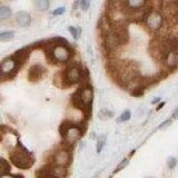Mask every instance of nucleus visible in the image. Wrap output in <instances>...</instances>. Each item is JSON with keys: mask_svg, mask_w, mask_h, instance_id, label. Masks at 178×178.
<instances>
[{"mask_svg": "<svg viewBox=\"0 0 178 178\" xmlns=\"http://www.w3.org/2000/svg\"><path fill=\"white\" fill-rule=\"evenodd\" d=\"M35 6L39 9V10H47L49 8V1L48 0H36L35 2Z\"/></svg>", "mask_w": 178, "mask_h": 178, "instance_id": "obj_18", "label": "nucleus"}, {"mask_svg": "<svg viewBox=\"0 0 178 178\" xmlns=\"http://www.w3.org/2000/svg\"><path fill=\"white\" fill-rule=\"evenodd\" d=\"M130 117H132V113H130V110H125L123 114L118 117L117 121H118V123H124V121H127V120L130 119Z\"/></svg>", "mask_w": 178, "mask_h": 178, "instance_id": "obj_19", "label": "nucleus"}, {"mask_svg": "<svg viewBox=\"0 0 178 178\" xmlns=\"http://www.w3.org/2000/svg\"><path fill=\"white\" fill-rule=\"evenodd\" d=\"M159 100H160V98H156L155 100H152V104H156V102H158Z\"/></svg>", "mask_w": 178, "mask_h": 178, "instance_id": "obj_31", "label": "nucleus"}, {"mask_svg": "<svg viewBox=\"0 0 178 178\" xmlns=\"http://www.w3.org/2000/svg\"><path fill=\"white\" fill-rule=\"evenodd\" d=\"M125 36H127L125 30H118V29H113L108 34H106L104 36L106 48L109 50H114L116 48H118L120 46V44L125 41Z\"/></svg>", "mask_w": 178, "mask_h": 178, "instance_id": "obj_3", "label": "nucleus"}, {"mask_svg": "<svg viewBox=\"0 0 178 178\" xmlns=\"http://www.w3.org/2000/svg\"><path fill=\"white\" fill-rule=\"evenodd\" d=\"M69 31L71 32V35H73V39H78L79 38V35H80V32H81V30L79 29V28H77V27H73V26H70L69 28Z\"/></svg>", "mask_w": 178, "mask_h": 178, "instance_id": "obj_21", "label": "nucleus"}, {"mask_svg": "<svg viewBox=\"0 0 178 178\" xmlns=\"http://www.w3.org/2000/svg\"><path fill=\"white\" fill-rule=\"evenodd\" d=\"M176 164H177V160H176L175 157H170L169 159H168V161H167V165H168V167H169L170 169L175 168Z\"/></svg>", "mask_w": 178, "mask_h": 178, "instance_id": "obj_24", "label": "nucleus"}, {"mask_svg": "<svg viewBox=\"0 0 178 178\" xmlns=\"http://www.w3.org/2000/svg\"><path fill=\"white\" fill-rule=\"evenodd\" d=\"M1 178H15V176L14 175H5V176H1Z\"/></svg>", "mask_w": 178, "mask_h": 178, "instance_id": "obj_29", "label": "nucleus"}, {"mask_svg": "<svg viewBox=\"0 0 178 178\" xmlns=\"http://www.w3.org/2000/svg\"><path fill=\"white\" fill-rule=\"evenodd\" d=\"M172 121V119H168V120H166V121H164V123L161 124L160 126H159V129H165V128H167L168 126H170Z\"/></svg>", "mask_w": 178, "mask_h": 178, "instance_id": "obj_27", "label": "nucleus"}, {"mask_svg": "<svg viewBox=\"0 0 178 178\" xmlns=\"http://www.w3.org/2000/svg\"><path fill=\"white\" fill-rule=\"evenodd\" d=\"M128 163H129V160H128V158H125V159H123V160L120 161L119 163V165L116 167V169L114 170V172L116 174V172H120L121 169H124L127 165H128Z\"/></svg>", "mask_w": 178, "mask_h": 178, "instance_id": "obj_22", "label": "nucleus"}, {"mask_svg": "<svg viewBox=\"0 0 178 178\" xmlns=\"http://www.w3.org/2000/svg\"><path fill=\"white\" fill-rule=\"evenodd\" d=\"M15 37V32L14 31H2L0 32V41H9V40H12Z\"/></svg>", "mask_w": 178, "mask_h": 178, "instance_id": "obj_17", "label": "nucleus"}, {"mask_svg": "<svg viewBox=\"0 0 178 178\" xmlns=\"http://www.w3.org/2000/svg\"><path fill=\"white\" fill-rule=\"evenodd\" d=\"M65 11H66L65 7H59V8H57V9H55V10H53V16H60V15H62Z\"/></svg>", "mask_w": 178, "mask_h": 178, "instance_id": "obj_25", "label": "nucleus"}, {"mask_svg": "<svg viewBox=\"0 0 178 178\" xmlns=\"http://www.w3.org/2000/svg\"><path fill=\"white\" fill-rule=\"evenodd\" d=\"M93 178H97V177H96V176H95V177H93Z\"/></svg>", "mask_w": 178, "mask_h": 178, "instance_id": "obj_32", "label": "nucleus"}, {"mask_svg": "<svg viewBox=\"0 0 178 178\" xmlns=\"http://www.w3.org/2000/svg\"><path fill=\"white\" fill-rule=\"evenodd\" d=\"M60 134H61L62 138H64V141L68 145H73L76 141H78V139L81 137L82 132L80 127L76 125H73V124H68L62 123L60 126Z\"/></svg>", "mask_w": 178, "mask_h": 178, "instance_id": "obj_2", "label": "nucleus"}, {"mask_svg": "<svg viewBox=\"0 0 178 178\" xmlns=\"http://www.w3.org/2000/svg\"><path fill=\"white\" fill-rule=\"evenodd\" d=\"M0 172H1V176L8 175L10 172V165L3 158H0Z\"/></svg>", "mask_w": 178, "mask_h": 178, "instance_id": "obj_15", "label": "nucleus"}, {"mask_svg": "<svg viewBox=\"0 0 178 178\" xmlns=\"http://www.w3.org/2000/svg\"><path fill=\"white\" fill-rule=\"evenodd\" d=\"M16 21H17L18 26L21 27V28H26L30 25L31 22V17L28 12L26 11H20L17 14V17H16Z\"/></svg>", "mask_w": 178, "mask_h": 178, "instance_id": "obj_13", "label": "nucleus"}, {"mask_svg": "<svg viewBox=\"0 0 178 178\" xmlns=\"http://www.w3.org/2000/svg\"><path fill=\"white\" fill-rule=\"evenodd\" d=\"M114 116V113L113 111H109V110H101L100 111V118L101 119H109L111 117Z\"/></svg>", "mask_w": 178, "mask_h": 178, "instance_id": "obj_23", "label": "nucleus"}, {"mask_svg": "<svg viewBox=\"0 0 178 178\" xmlns=\"http://www.w3.org/2000/svg\"><path fill=\"white\" fill-rule=\"evenodd\" d=\"M79 3H80V7H81L82 10H87L89 8V6H90V2L87 1V0H81Z\"/></svg>", "mask_w": 178, "mask_h": 178, "instance_id": "obj_26", "label": "nucleus"}, {"mask_svg": "<svg viewBox=\"0 0 178 178\" xmlns=\"http://www.w3.org/2000/svg\"><path fill=\"white\" fill-rule=\"evenodd\" d=\"M164 64L167 69L174 70L178 66V53L176 50H172L164 56Z\"/></svg>", "mask_w": 178, "mask_h": 178, "instance_id": "obj_10", "label": "nucleus"}, {"mask_svg": "<svg viewBox=\"0 0 178 178\" xmlns=\"http://www.w3.org/2000/svg\"><path fill=\"white\" fill-rule=\"evenodd\" d=\"M18 64L19 61L17 60L15 56L11 57H7L1 61L0 64V71H1V76H10L12 73H16V70L18 68Z\"/></svg>", "mask_w": 178, "mask_h": 178, "instance_id": "obj_6", "label": "nucleus"}, {"mask_svg": "<svg viewBox=\"0 0 178 178\" xmlns=\"http://www.w3.org/2000/svg\"><path fill=\"white\" fill-rule=\"evenodd\" d=\"M48 58L51 56L53 61L56 62H67L70 59V56H71V53H70L69 48L67 46H62V45H55L53 48V50L50 51Z\"/></svg>", "mask_w": 178, "mask_h": 178, "instance_id": "obj_4", "label": "nucleus"}, {"mask_svg": "<svg viewBox=\"0 0 178 178\" xmlns=\"http://www.w3.org/2000/svg\"><path fill=\"white\" fill-rule=\"evenodd\" d=\"M10 160L17 168H20V169H28L35 163L34 156L19 141L16 148L10 152Z\"/></svg>", "mask_w": 178, "mask_h": 178, "instance_id": "obj_1", "label": "nucleus"}, {"mask_svg": "<svg viewBox=\"0 0 178 178\" xmlns=\"http://www.w3.org/2000/svg\"><path fill=\"white\" fill-rule=\"evenodd\" d=\"M145 22L150 30H159L164 23V16L158 10H150L147 17L145 18Z\"/></svg>", "mask_w": 178, "mask_h": 178, "instance_id": "obj_5", "label": "nucleus"}, {"mask_svg": "<svg viewBox=\"0 0 178 178\" xmlns=\"http://www.w3.org/2000/svg\"><path fill=\"white\" fill-rule=\"evenodd\" d=\"M45 68L41 67L40 65H35L32 66L29 69V73H28V78H29L30 81H37L41 77L44 76L45 73Z\"/></svg>", "mask_w": 178, "mask_h": 178, "instance_id": "obj_12", "label": "nucleus"}, {"mask_svg": "<svg viewBox=\"0 0 178 178\" xmlns=\"http://www.w3.org/2000/svg\"><path fill=\"white\" fill-rule=\"evenodd\" d=\"M149 178H152V177H149Z\"/></svg>", "mask_w": 178, "mask_h": 178, "instance_id": "obj_33", "label": "nucleus"}, {"mask_svg": "<svg viewBox=\"0 0 178 178\" xmlns=\"http://www.w3.org/2000/svg\"><path fill=\"white\" fill-rule=\"evenodd\" d=\"M79 93V98H80V101H81V105H82V109L84 108H88V106L90 105L91 101H93V88L90 86H84V87L80 89L79 88L78 90Z\"/></svg>", "mask_w": 178, "mask_h": 178, "instance_id": "obj_9", "label": "nucleus"}, {"mask_svg": "<svg viewBox=\"0 0 178 178\" xmlns=\"http://www.w3.org/2000/svg\"><path fill=\"white\" fill-rule=\"evenodd\" d=\"M70 164V154L67 149H57L53 155V165L59 167H66Z\"/></svg>", "mask_w": 178, "mask_h": 178, "instance_id": "obj_8", "label": "nucleus"}, {"mask_svg": "<svg viewBox=\"0 0 178 178\" xmlns=\"http://www.w3.org/2000/svg\"><path fill=\"white\" fill-rule=\"evenodd\" d=\"M178 118V108L174 111V114H172V119H177Z\"/></svg>", "mask_w": 178, "mask_h": 178, "instance_id": "obj_28", "label": "nucleus"}, {"mask_svg": "<svg viewBox=\"0 0 178 178\" xmlns=\"http://www.w3.org/2000/svg\"><path fill=\"white\" fill-rule=\"evenodd\" d=\"M11 16V9L7 6H0V19L6 20Z\"/></svg>", "mask_w": 178, "mask_h": 178, "instance_id": "obj_16", "label": "nucleus"}, {"mask_svg": "<svg viewBox=\"0 0 178 178\" xmlns=\"http://www.w3.org/2000/svg\"><path fill=\"white\" fill-rule=\"evenodd\" d=\"M105 145H106V137L105 136H101V137L98 138V141H97V147H96L97 152H101L102 148L105 147Z\"/></svg>", "mask_w": 178, "mask_h": 178, "instance_id": "obj_20", "label": "nucleus"}, {"mask_svg": "<svg viewBox=\"0 0 178 178\" xmlns=\"http://www.w3.org/2000/svg\"><path fill=\"white\" fill-rule=\"evenodd\" d=\"M51 170H53V175L57 178L60 177H65L66 174H67V169L65 167H59V166H55V165H51Z\"/></svg>", "mask_w": 178, "mask_h": 178, "instance_id": "obj_14", "label": "nucleus"}, {"mask_svg": "<svg viewBox=\"0 0 178 178\" xmlns=\"http://www.w3.org/2000/svg\"><path fill=\"white\" fill-rule=\"evenodd\" d=\"M145 6H146V2L144 0H129V1H124L123 2L124 8L134 12L140 11L141 9L145 8Z\"/></svg>", "mask_w": 178, "mask_h": 178, "instance_id": "obj_11", "label": "nucleus"}, {"mask_svg": "<svg viewBox=\"0 0 178 178\" xmlns=\"http://www.w3.org/2000/svg\"><path fill=\"white\" fill-rule=\"evenodd\" d=\"M81 78H82V71L76 65L70 66L65 71V81L67 82L68 85L78 84L79 81H81Z\"/></svg>", "mask_w": 178, "mask_h": 178, "instance_id": "obj_7", "label": "nucleus"}, {"mask_svg": "<svg viewBox=\"0 0 178 178\" xmlns=\"http://www.w3.org/2000/svg\"><path fill=\"white\" fill-rule=\"evenodd\" d=\"M165 105V102H161V104H159V106L157 107V110H159V109H161L163 108V106Z\"/></svg>", "mask_w": 178, "mask_h": 178, "instance_id": "obj_30", "label": "nucleus"}]
</instances>
